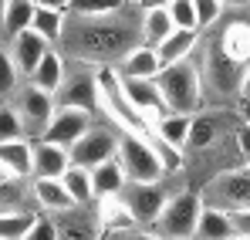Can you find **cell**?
<instances>
[{
	"label": "cell",
	"mask_w": 250,
	"mask_h": 240,
	"mask_svg": "<svg viewBox=\"0 0 250 240\" xmlns=\"http://www.w3.org/2000/svg\"><path fill=\"white\" fill-rule=\"evenodd\" d=\"M38 7H54V10H68L71 7V0H34Z\"/></svg>",
	"instance_id": "obj_43"
},
{
	"label": "cell",
	"mask_w": 250,
	"mask_h": 240,
	"mask_svg": "<svg viewBox=\"0 0 250 240\" xmlns=\"http://www.w3.org/2000/svg\"><path fill=\"white\" fill-rule=\"evenodd\" d=\"M58 240H102V223L95 210L75 206L68 210V217L58 223Z\"/></svg>",
	"instance_id": "obj_16"
},
{
	"label": "cell",
	"mask_w": 250,
	"mask_h": 240,
	"mask_svg": "<svg viewBox=\"0 0 250 240\" xmlns=\"http://www.w3.org/2000/svg\"><path fill=\"white\" fill-rule=\"evenodd\" d=\"M31 193H34V200L41 203L44 210H54V213H68V210H75V206H78V203L71 200V193L64 190V183H61V179H44V176H34Z\"/></svg>",
	"instance_id": "obj_20"
},
{
	"label": "cell",
	"mask_w": 250,
	"mask_h": 240,
	"mask_svg": "<svg viewBox=\"0 0 250 240\" xmlns=\"http://www.w3.org/2000/svg\"><path fill=\"white\" fill-rule=\"evenodd\" d=\"M17 196H21V179L0 166V203H17Z\"/></svg>",
	"instance_id": "obj_38"
},
{
	"label": "cell",
	"mask_w": 250,
	"mask_h": 240,
	"mask_svg": "<svg viewBox=\"0 0 250 240\" xmlns=\"http://www.w3.org/2000/svg\"><path fill=\"white\" fill-rule=\"evenodd\" d=\"M132 3H122V0H71L68 14H78V17H105V14H119Z\"/></svg>",
	"instance_id": "obj_32"
},
{
	"label": "cell",
	"mask_w": 250,
	"mask_h": 240,
	"mask_svg": "<svg viewBox=\"0 0 250 240\" xmlns=\"http://www.w3.org/2000/svg\"><path fill=\"white\" fill-rule=\"evenodd\" d=\"M122 88L128 95V102L149 119V125H156L159 115H166V105H163V95L156 88V78H122Z\"/></svg>",
	"instance_id": "obj_13"
},
{
	"label": "cell",
	"mask_w": 250,
	"mask_h": 240,
	"mask_svg": "<svg viewBox=\"0 0 250 240\" xmlns=\"http://www.w3.org/2000/svg\"><path fill=\"white\" fill-rule=\"evenodd\" d=\"M115 159L122 162L125 183H159V179H166V169L159 162V153L139 132H122L119 135V156Z\"/></svg>",
	"instance_id": "obj_4"
},
{
	"label": "cell",
	"mask_w": 250,
	"mask_h": 240,
	"mask_svg": "<svg viewBox=\"0 0 250 240\" xmlns=\"http://www.w3.org/2000/svg\"><path fill=\"white\" fill-rule=\"evenodd\" d=\"M91 125H95V122H91V112H82V109H61V105H58L41 139L44 142H54V146L71 149Z\"/></svg>",
	"instance_id": "obj_11"
},
{
	"label": "cell",
	"mask_w": 250,
	"mask_h": 240,
	"mask_svg": "<svg viewBox=\"0 0 250 240\" xmlns=\"http://www.w3.org/2000/svg\"><path fill=\"white\" fill-rule=\"evenodd\" d=\"M240 98L250 102V65L244 68V78H240Z\"/></svg>",
	"instance_id": "obj_42"
},
{
	"label": "cell",
	"mask_w": 250,
	"mask_h": 240,
	"mask_svg": "<svg viewBox=\"0 0 250 240\" xmlns=\"http://www.w3.org/2000/svg\"><path fill=\"white\" fill-rule=\"evenodd\" d=\"M233 142H237V156L250 166V125L240 119V125L233 129Z\"/></svg>",
	"instance_id": "obj_39"
},
{
	"label": "cell",
	"mask_w": 250,
	"mask_h": 240,
	"mask_svg": "<svg viewBox=\"0 0 250 240\" xmlns=\"http://www.w3.org/2000/svg\"><path fill=\"white\" fill-rule=\"evenodd\" d=\"M169 196L172 193L163 186V179L159 183H125V190H122V200L128 203V210H132L139 227H156V220H159L163 206L169 203Z\"/></svg>",
	"instance_id": "obj_7"
},
{
	"label": "cell",
	"mask_w": 250,
	"mask_h": 240,
	"mask_svg": "<svg viewBox=\"0 0 250 240\" xmlns=\"http://www.w3.org/2000/svg\"><path fill=\"white\" fill-rule=\"evenodd\" d=\"M34 223V213L27 210H0V240H24Z\"/></svg>",
	"instance_id": "obj_31"
},
{
	"label": "cell",
	"mask_w": 250,
	"mask_h": 240,
	"mask_svg": "<svg viewBox=\"0 0 250 240\" xmlns=\"http://www.w3.org/2000/svg\"><path fill=\"white\" fill-rule=\"evenodd\" d=\"M139 27H142V44H163V41L176 31V24H172V17H169L166 7H152V10H142V21H139Z\"/></svg>",
	"instance_id": "obj_28"
},
{
	"label": "cell",
	"mask_w": 250,
	"mask_h": 240,
	"mask_svg": "<svg viewBox=\"0 0 250 240\" xmlns=\"http://www.w3.org/2000/svg\"><path fill=\"white\" fill-rule=\"evenodd\" d=\"M91 186H95V200L122 193V190H125L122 162H119V159H108V162H102V166H95V169H91Z\"/></svg>",
	"instance_id": "obj_27"
},
{
	"label": "cell",
	"mask_w": 250,
	"mask_h": 240,
	"mask_svg": "<svg viewBox=\"0 0 250 240\" xmlns=\"http://www.w3.org/2000/svg\"><path fill=\"white\" fill-rule=\"evenodd\" d=\"M108 240H159V234L156 230H119V234H112Z\"/></svg>",
	"instance_id": "obj_40"
},
{
	"label": "cell",
	"mask_w": 250,
	"mask_h": 240,
	"mask_svg": "<svg viewBox=\"0 0 250 240\" xmlns=\"http://www.w3.org/2000/svg\"><path fill=\"white\" fill-rule=\"evenodd\" d=\"M95 213H98L102 230H108V234H119V230H132V227H139L135 217H132V210H128V203L122 200V193H115V196H102Z\"/></svg>",
	"instance_id": "obj_19"
},
{
	"label": "cell",
	"mask_w": 250,
	"mask_h": 240,
	"mask_svg": "<svg viewBox=\"0 0 250 240\" xmlns=\"http://www.w3.org/2000/svg\"><path fill=\"white\" fill-rule=\"evenodd\" d=\"M223 129H230V119H227V115H220V112L193 115L186 149H193V153H209V149H216V146L227 139V135H223Z\"/></svg>",
	"instance_id": "obj_12"
},
{
	"label": "cell",
	"mask_w": 250,
	"mask_h": 240,
	"mask_svg": "<svg viewBox=\"0 0 250 240\" xmlns=\"http://www.w3.org/2000/svg\"><path fill=\"white\" fill-rule=\"evenodd\" d=\"M71 166V153L64 146H54V142H38L34 146V176L44 179H61Z\"/></svg>",
	"instance_id": "obj_18"
},
{
	"label": "cell",
	"mask_w": 250,
	"mask_h": 240,
	"mask_svg": "<svg viewBox=\"0 0 250 240\" xmlns=\"http://www.w3.org/2000/svg\"><path fill=\"white\" fill-rule=\"evenodd\" d=\"M169 17H172V24L179 27V31H200V24H196V7H193V0H169L166 3Z\"/></svg>",
	"instance_id": "obj_33"
},
{
	"label": "cell",
	"mask_w": 250,
	"mask_h": 240,
	"mask_svg": "<svg viewBox=\"0 0 250 240\" xmlns=\"http://www.w3.org/2000/svg\"><path fill=\"white\" fill-rule=\"evenodd\" d=\"M68 153H71V162H75V166L95 169V166H102V162H108V159H115V156H119V135H115V132H108V129L91 125L82 139L68 149Z\"/></svg>",
	"instance_id": "obj_9"
},
{
	"label": "cell",
	"mask_w": 250,
	"mask_h": 240,
	"mask_svg": "<svg viewBox=\"0 0 250 240\" xmlns=\"http://www.w3.org/2000/svg\"><path fill=\"white\" fill-rule=\"evenodd\" d=\"M240 119H244V122H247V125H250V105H247V109H244V112H240Z\"/></svg>",
	"instance_id": "obj_46"
},
{
	"label": "cell",
	"mask_w": 250,
	"mask_h": 240,
	"mask_svg": "<svg viewBox=\"0 0 250 240\" xmlns=\"http://www.w3.org/2000/svg\"><path fill=\"white\" fill-rule=\"evenodd\" d=\"M61 183H64V190L71 193V200L78 203V206H91L95 203V186H91V169H84V166H68V173L61 176Z\"/></svg>",
	"instance_id": "obj_29"
},
{
	"label": "cell",
	"mask_w": 250,
	"mask_h": 240,
	"mask_svg": "<svg viewBox=\"0 0 250 240\" xmlns=\"http://www.w3.org/2000/svg\"><path fill=\"white\" fill-rule=\"evenodd\" d=\"M220 3H223V7H247L250 0H220Z\"/></svg>",
	"instance_id": "obj_45"
},
{
	"label": "cell",
	"mask_w": 250,
	"mask_h": 240,
	"mask_svg": "<svg viewBox=\"0 0 250 240\" xmlns=\"http://www.w3.org/2000/svg\"><path fill=\"white\" fill-rule=\"evenodd\" d=\"M122 3H139V0H122Z\"/></svg>",
	"instance_id": "obj_49"
},
{
	"label": "cell",
	"mask_w": 250,
	"mask_h": 240,
	"mask_svg": "<svg viewBox=\"0 0 250 240\" xmlns=\"http://www.w3.org/2000/svg\"><path fill=\"white\" fill-rule=\"evenodd\" d=\"M244 68L240 61H233L220 41L213 38L203 47V65H200V75H203V95H209L213 102H233L240 95V78H244Z\"/></svg>",
	"instance_id": "obj_3"
},
{
	"label": "cell",
	"mask_w": 250,
	"mask_h": 240,
	"mask_svg": "<svg viewBox=\"0 0 250 240\" xmlns=\"http://www.w3.org/2000/svg\"><path fill=\"white\" fill-rule=\"evenodd\" d=\"M159 240H163V237H159ZM186 240H193V237H186Z\"/></svg>",
	"instance_id": "obj_50"
},
{
	"label": "cell",
	"mask_w": 250,
	"mask_h": 240,
	"mask_svg": "<svg viewBox=\"0 0 250 240\" xmlns=\"http://www.w3.org/2000/svg\"><path fill=\"white\" fill-rule=\"evenodd\" d=\"M230 240H250V237H240V234H233V237H230Z\"/></svg>",
	"instance_id": "obj_48"
},
{
	"label": "cell",
	"mask_w": 250,
	"mask_h": 240,
	"mask_svg": "<svg viewBox=\"0 0 250 240\" xmlns=\"http://www.w3.org/2000/svg\"><path fill=\"white\" fill-rule=\"evenodd\" d=\"M189 125H193V115H179V112H166V115H159L156 125H152V132L169 142V146H176V149H186V142H189Z\"/></svg>",
	"instance_id": "obj_25"
},
{
	"label": "cell",
	"mask_w": 250,
	"mask_h": 240,
	"mask_svg": "<svg viewBox=\"0 0 250 240\" xmlns=\"http://www.w3.org/2000/svg\"><path fill=\"white\" fill-rule=\"evenodd\" d=\"M220 47L233 58V61H240V65H250V24L247 21H230L223 31H220Z\"/></svg>",
	"instance_id": "obj_23"
},
{
	"label": "cell",
	"mask_w": 250,
	"mask_h": 240,
	"mask_svg": "<svg viewBox=\"0 0 250 240\" xmlns=\"http://www.w3.org/2000/svg\"><path fill=\"white\" fill-rule=\"evenodd\" d=\"M200 213H203V200H200V193H189V190H183V193H172L169 203L163 206V213H159V220H156V234L163 240H186L196 234V220H200Z\"/></svg>",
	"instance_id": "obj_5"
},
{
	"label": "cell",
	"mask_w": 250,
	"mask_h": 240,
	"mask_svg": "<svg viewBox=\"0 0 250 240\" xmlns=\"http://www.w3.org/2000/svg\"><path fill=\"white\" fill-rule=\"evenodd\" d=\"M54 102L61 109H82V112H91L95 115L98 112V78H95V68L84 65L82 71H75L71 78L64 71V81H61Z\"/></svg>",
	"instance_id": "obj_8"
},
{
	"label": "cell",
	"mask_w": 250,
	"mask_h": 240,
	"mask_svg": "<svg viewBox=\"0 0 250 240\" xmlns=\"http://www.w3.org/2000/svg\"><path fill=\"white\" fill-rule=\"evenodd\" d=\"M61 81H64V54L51 47L41 61H38V68H34V75H31V85H38V88H44V91L58 95Z\"/></svg>",
	"instance_id": "obj_24"
},
{
	"label": "cell",
	"mask_w": 250,
	"mask_h": 240,
	"mask_svg": "<svg viewBox=\"0 0 250 240\" xmlns=\"http://www.w3.org/2000/svg\"><path fill=\"white\" fill-rule=\"evenodd\" d=\"M24 240H58V220H51V217H34V223H31V230H27Z\"/></svg>",
	"instance_id": "obj_37"
},
{
	"label": "cell",
	"mask_w": 250,
	"mask_h": 240,
	"mask_svg": "<svg viewBox=\"0 0 250 240\" xmlns=\"http://www.w3.org/2000/svg\"><path fill=\"white\" fill-rule=\"evenodd\" d=\"M34 10H38L34 0H7V10H3V21H0L3 38H17L21 31H31Z\"/></svg>",
	"instance_id": "obj_26"
},
{
	"label": "cell",
	"mask_w": 250,
	"mask_h": 240,
	"mask_svg": "<svg viewBox=\"0 0 250 240\" xmlns=\"http://www.w3.org/2000/svg\"><path fill=\"white\" fill-rule=\"evenodd\" d=\"M115 68H119L122 78H149L152 81L159 71H163V61H159V54H156L152 44H135Z\"/></svg>",
	"instance_id": "obj_15"
},
{
	"label": "cell",
	"mask_w": 250,
	"mask_h": 240,
	"mask_svg": "<svg viewBox=\"0 0 250 240\" xmlns=\"http://www.w3.org/2000/svg\"><path fill=\"white\" fill-rule=\"evenodd\" d=\"M139 21H132L125 10L105 14V17H78V14H71L64 21V34L58 41L61 54H68V58H75L82 65H91V68L119 65L135 44H142Z\"/></svg>",
	"instance_id": "obj_1"
},
{
	"label": "cell",
	"mask_w": 250,
	"mask_h": 240,
	"mask_svg": "<svg viewBox=\"0 0 250 240\" xmlns=\"http://www.w3.org/2000/svg\"><path fill=\"white\" fill-rule=\"evenodd\" d=\"M233 234H237V230H233L230 213L203 203V213H200V220H196V234H193V240H230Z\"/></svg>",
	"instance_id": "obj_22"
},
{
	"label": "cell",
	"mask_w": 250,
	"mask_h": 240,
	"mask_svg": "<svg viewBox=\"0 0 250 240\" xmlns=\"http://www.w3.org/2000/svg\"><path fill=\"white\" fill-rule=\"evenodd\" d=\"M200 200L207 206L237 213L250 206V166H237V169H223L207 183V190L200 193Z\"/></svg>",
	"instance_id": "obj_6"
},
{
	"label": "cell",
	"mask_w": 250,
	"mask_h": 240,
	"mask_svg": "<svg viewBox=\"0 0 250 240\" xmlns=\"http://www.w3.org/2000/svg\"><path fill=\"white\" fill-rule=\"evenodd\" d=\"M3 139H27L17 109H7V105H0V142H3Z\"/></svg>",
	"instance_id": "obj_34"
},
{
	"label": "cell",
	"mask_w": 250,
	"mask_h": 240,
	"mask_svg": "<svg viewBox=\"0 0 250 240\" xmlns=\"http://www.w3.org/2000/svg\"><path fill=\"white\" fill-rule=\"evenodd\" d=\"M51 51V44L38 34V31H21L17 38H10V58H14V65H17V71L21 75H34V68H38V61H41L44 54Z\"/></svg>",
	"instance_id": "obj_14"
},
{
	"label": "cell",
	"mask_w": 250,
	"mask_h": 240,
	"mask_svg": "<svg viewBox=\"0 0 250 240\" xmlns=\"http://www.w3.org/2000/svg\"><path fill=\"white\" fill-rule=\"evenodd\" d=\"M156 88H159V95H163L166 112L193 115V112L203 105V75H200V65H196L193 58L176 61V65H166V68L156 75Z\"/></svg>",
	"instance_id": "obj_2"
},
{
	"label": "cell",
	"mask_w": 250,
	"mask_h": 240,
	"mask_svg": "<svg viewBox=\"0 0 250 240\" xmlns=\"http://www.w3.org/2000/svg\"><path fill=\"white\" fill-rule=\"evenodd\" d=\"M169 0H139V3H135V7H139V10H152V7H166Z\"/></svg>",
	"instance_id": "obj_44"
},
{
	"label": "cell",
	"mask_w": 250,
	"mask_h": 240,
	"mask_svg": "<svg viewBox=\"0 0 250 240\" xmlns=\"http://www.w3.org/2000/svg\"><path fill=\"white\" fill-rule=\"evenodd\" d=\"M196 47H200V31H179V27H176L163 44H156V54H159L163 68H166V65H176V61L193 58Z\"/></svg>",
	"instance_id": "obj_21"
},
{
	"label": "cell",
	"mask_w": 250,
	"mask_h": 240,
	"mask_svg": "<svg viewBox=\"0 0 250 240\" xmlns=\"http://www.w3.org/2000/svg\"><path fill=\"white\" fill-rule=\"evenodd\" d=\"M64 21H68V10L38 7V10H34V24H31V31H38L47 44H58L61 34H64Z\"/></svg>",
	"instance_id": "obj_30"
},
{
	"label": "cell",
	"mask_w": 250,
	"mask_h": 240,
	"mask_svg": "<svg viewBox=\"0 0 250 240\" xmlns=\"http://www.w3.org/2000/svg\"><path fill=\"white\" fill-rule=\"evenodd\" d=\"M54 109H58L54 95L44 91V88H38V85H24L21 95H17V115L24 122V132H27V135H44V129H47L51 115H54Z\"/></svg>",
	"instance_id": "obj_10"
},
{
	"label": "cell",
	"mask_w": 250,
	"mask_h": 240,
	"mask_svg": "<svg viewBox=\"0 0 250 240\" xmlns=\"http://www.w3.org/2000/svg\"><path fill=\"white\" fill-rule=\"evenodd\" d=\"M3 10H7V0H0V21H3Z\"/></svg>",
	"instance_id": "obj_47"
},
{
	"label": "cell",
	"mask_w": 250,
	"mask_h": 240,
	"mask_svg": "<svg viewBox=\"0 0 250 240\" xmlns=\"http://www.w3.org/2000/svg\"><path fill=\"white\" fill-rule=\"evenodd\" d=\"M230 220H233V230H237L240 237H250V206H247V210L230 213Z\"/></svg>",
	"instance_id": "obj_41"
},
{
	"label": "cell",
	"mask_w": 250,
	"mask_h": 240,
	"mask_svg": "<svg viewBox=\"0 0 250 240\" xmlns=\"http://www.w3.org/2000/svg\"><path fill=\"white\" fill-rule=\"evenodd\" d=\"M193 7H196V24L200 27H213L223 17V3L220 0H193Z\"/></svg>",
	"instance_id": "obj_36"
},
{
	"label": "cell",
	"mask_w": 250,
	"mask_h": 240,
	"mask_svg": "<svg viewBox=\"0 0 250 240\" xmlns=\"http://www.w3.org/2000/svg\"><path fill=\"white\" fill-rule=\"evenodd\" d=\"M17 78H21V71H17V65H14V58L0 47V98L3 95H14L17 91Z\"/></svg>",
	"instance_id": "obj_35"
},
{
	"label": "cell",
	"mask_w": 250,
	"mask_h": 240,
	"mask_svg": "<svg viewBox=\"0 0 250 240\" xmlns=\"http://www.w3.org/2000/svg\"><path fill=\"white\" fill-rule=\"evenodd\" d=\"M0 166L17 179L34 176V142L31 139H3L0 142Z\"/></svg>",
	"instance_id": "obj_17"
}]
</instances>
